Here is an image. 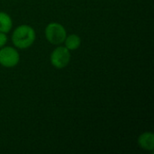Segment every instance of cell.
I'll use <instances>...</instances> for the list:
<instances>
[{
    "label": "cell",
    "instance_id": "6da1fadb",
    "mask_svg": "<svg viewBox=\"0 0 154 154\" xmlns=\"http://www.w3.org/2000/svg\"><path fill=\"white\" fill-rule=\"evenodd\" d=\"M35 32L29 25L23 24L18 26L13 32L12 42L19 49H27L32 45L35 41Z\"/></svg>",
    "mask_w": 154,
    "mask_h": 154
},
{
    "label": "cell",
    "instance_id": "7a4b0ae2",
    "mask_svg": "<svg viewBox=\"0 0 154 154\" xmlns=\"http://www.w3.org/2000/svg\"><path fill=\"white\" fill-rule=\"evenodd\" d=\"M45 36L51 43L59 45L64 42L67 37V32L65 28L60 23H51L45 29Z\"/></svg>",
    "mask_w": 154,
    "mask_h": 154
},
{
    "label": "cell",
    "instance_id": "3957f363",
    "mask_svg": "<svg viewBox=\"0 0 154 154\" xmlns=\"http://www.w3.org/2000/svg\"><path fill=\"white\" fill-rule=\"evenodd\" d=\"M70 60L69 51L63 46L57 47L51 54V63L57 69L65 68Z\"/></svg>",
    "mask_w": 154,
    "mask_h": 154
},
{
    "label": "cell",
    "instance_id": "277c9868",
    "mask_svg": "<svg viewBox=\"0 0 154 154\" xmlns=\"http://www.w3.org/2000/svg\"><path fill=\"white\" fill-rule=\"evenodd\" d=\"M20 60L19 53L14 48L4 47L0 50V64L5 68H12L18 64Z\"/></svg>",
    "mask_w": 154,
    "mask_h": 154
},
{
    "label": "cell",
    "instance_id": "5b68a950",
    "mask_svg": "<svg viewBox=\"0 0 154 154\" xmlns=\"http://www.w3.org/2000/svg\"><path fill=\"white\" fill-rule=\"evenodd\" d=\"M138 144L146 151H153L154 135L152 133H143L138 138Z\"/></svg>",
    "mask_w": 154,
    "mask_h": 154
},
{
    "label": "cell",
    "instance_id": "8992f818",
    "mask_svg": "<svg viewBox=\"0 0 154 154\" xmlns=\"http://www.w3.org/2000/svg\"><path fill=\"white\" fill-rule=\"evenodd\" d=\"M13 26V22L9 14L4 12H0V32L7 33L10 32Z\"/></svg>",
    "mask_w": 154,
    "mask_h": 154
},
{
    "label": "cell",
    "instance_id": "52a82bcc",
    "mask_svg": "<svg viewBox=\"0 0 154 154\" xmlns=\"http://www.w3.org/2000/svg\"><path fill=\"white\" fill-rule=\"evenodd\" d=\"M65 46L69 51H74L77 50L81 43V40L79 36L77 34H70L65 39Z\"/></svg>",
    "mask_w": 154,
    "mask_h": 154
},
{
    "label": "cell",
    "instance_id": "ba28073f",
    "mask_svg": "<svg viewBox=\"0 0 154 154\" xmlns=\"http://www.w3.org/2000/svg\"><path fill=\"white\" fill-rule=\"evenodd\" d=\"M6 42H7V37H6L5 33L0 32V48L5 46Z\"/></svg>",
    "mask_w": 154,
    "mask_h": 154
}]
</instances>
